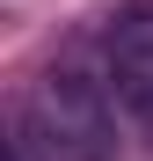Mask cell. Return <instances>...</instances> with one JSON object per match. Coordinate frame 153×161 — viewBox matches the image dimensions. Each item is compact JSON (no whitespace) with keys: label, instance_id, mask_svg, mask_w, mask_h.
I'll use <instances>...</instances> for the list:
<instances>
[{"label":"cell","instance_id":"obj_1","mask_svg":"<svg viewBox=\"0 0 153 161\" xmlns=\"http://www.w3.org/2000/svg\"><path fill=\"white\" fill-rule=\"evenodd\" d=\"M15 147L29 161H117L110 95L88 73H44L15 117Z\"/></svg>","mask_w":153,"mask_h":161},{"label":"cell","instance_id":"obj_2","mask_svg":"<svg viewBox=\"0 0 153 161\" xmlns=\"http://www.w3.org/2000/svg\"><path fill=\"white\" fill-rule=\"evenodd\" d=\"M110 80L131 125L153 139V0H131L110 15Z\"/></svg>","mask_w":153,"mask_h":161},{"label":"cell","instance_id":"obj_3","mask_svg":"<svg viewBox=\"0 0 153 161\" xmlns=\"http://www.w3.org/2000/svg\"><path fill=\"white\" fill-rule=\"evenodd\" d=\"M8 161H29V154H22V147H15V139H8Z\"/></svg>","mask_w":153,"mask_h":161}]
</instances>
